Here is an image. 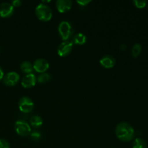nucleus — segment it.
Segmentation results:
<instances>
[{
	"mask_svg": "<svg viewBox=\"0 0 148 148\" xmlns=\"http://www.w3.org/2000/svg\"><path fill=\"white\" fill-rule=\"evenodd\" d=\"M115 134L120 141L128 143L134 140L135 132L131 124L122 121L119 123L116 127Z\"/></svg>",
	"mask_w": 148,
	"mask_h": 148,
	"instance_id": "f257e3e1",
	"label": "nucleus"
},
{
	"mask_svg": "<svg viewBox=\"0 0 148 148\" xmlns=\"http://www.w3.org/2000/svg\"><path fill=\"white\" fill-rule=\"evenodd\" d=\"M35 12L38 19L43 22L49 21L52 18L53 15V12L50 7L42 2L38 4L35 10Z\"/></svg>",
	"mask_w": 148,
	"mask_h": 148,
	"instance_id": "f03ea898",
	"label": "nucleus"
},
{
	"mask_svg": "<svg viewBox=\"0 0 148 148\" xmlns=\"http://www.w3.org/2000/svg\"><path fill=\"white\" fill-rule=\"evenodd\" d=\"M15 132L20 137H27L31 133V127L30 124L24 120H17L14 125Z\"/></svg>",
	"mask_w": 148,
	"mask_h": 148,
	"instance_id": "7ed1b4c3",
	"label": "nucleus"
},
{
	"mask_svg": "<svg viewBox=\"0 0 148 148\" xmlns=\"http://www.w3.org/2000/svg\"><path fill=\"white\" fill-rule=\"evenodd\" d=\"M58 32L63 40H67L73 34L72 26L68 21L64 20L59 23L58 26Z\"/></svg>",
	"mask_w": 148,
	"mask_h": 148,
	"instance_id": "20e7f679",
	"label": "nucleus"
},
{
	"mask_svg": "<svg viewBox=\"0 0 148 148\" xmlns=\"http://www.w3.org/2000/svg\"><path fill=\"white\" fill-rule=\"evenodd\" d=\"M18 108L21 112L29 114L34 108V103L33 100L27 96H23L18 101Z\"/></svg>",
	"mask_w": 148,
	"mask_h": 148,
	"instance_id": "39448f33",
	"label": "nucleus"
},
{
	"mask_svg": "<svg viewBox=\"0 0 148 148\" xmlns=\"http://www.w3.org/2000/svg\"><path fill=\"white\" fill-rule=\"evenodd\" d=\"M73 49V43L69 40H64L57 48V53L61 57H65L72 52Z\"/></svg>",
	"mask_w": 148,
	"mask_h": 148,
	"instance_id": "423d86ee",
	"label": "nucleus"
},
{
	"mask_svg": "<svg viewBox=\"0 0 148 148\" xmlns=\"http://www.w3.org/2000/svg\"><path fill=\"white\" fill-rule=\"evenodd\" d=\"M49 66L50 65H49V62L43 58H38V59H36L33 64V70L40 74L46 72V71L49 69Z\"/></svg>",
	"mask_w": 148,
	"mask_h": 148,
	"instance_id": "0eeeda50",
	"label": "nucleus"
},
{
	"mask_svg": "<svg viewBox=\"0 0 148 148\" xmlns=\"http://www.w3.org/2000/svg\"><path fill=\"white\" fill-rule=\"evenodd\" d=\"M20 77L17 72H7L3 77V82L7 86H14L20 81Z\"/></svg>",
	"mask_w": 148,
	"mask_h": 148,
	"instance_id": "6e6552de",
	"label": "nucleus"
},
{
	"mask_svg": "<svg viewBox=\"0 0 148 148\" xmlns=\"http://www.w3.org/2000/svg\"><path fill=\"white\" fill-rule=\"evenodd\" d=\"M14 7L11 3L1 2L0 4V17L3 18L10 17L14 13Z\"/></svg>",
	"mask_w": 148,
	"mask_h": 148,
	"instance_id": "1a4fd4ad",
	"label": "nucleus"
},
{
	"mask_svg": "<svg viewBox=\"0 0 148 148\" xmlns=\"http://www.w3.org/2000/svg\"><path fill=\"white\" fill-rule=\"evenodd\" d=\"M36 82H37V77L34 74H27L22 79L21 85L24 88H31L36 85Z\"/></svg>",
	"mask_w": 148,
	"mask_h": 148,
	"instance_id": "9d476101",
	"label": "nucleus"
},
{
	"mask_svg": "<svg viewBox=\"0 0 148 148\" xmlns=\"http://www.w3.org/2000/svg\"><path fill=\"white\" fill-rule=\"evenodd\" d=\"M72 1L70 0H57L56 1V10L60 13H66L71 10Z\"/></svg>",
	"mask_w": 148,
	"mask_h": 148,
	"instance_id": "9b49d317",
	"label": "nucleus"
},
{
	"mask_svg": "<svg viewBox=\"0 0 148 148\" xmlns=\"http://www.w3.org/2000/svg\"><path fill=\"white\" fill-rule=\"evenodd\" d=\"M100 64L106 69H111L115 66L116 59L111 55H105L100 59Z\"/></svg>",
	"mask_w": 148,
	"mask_h": 148,
	"instance_id": "f8f14e48",
	"label": "nucleus"
},
{
	"mask_svg": "<svg viewBox=\"0 0 148 148\" xmlns=\"http://www.w3.org/2000/svg\"><path fill=\"white\" fill-rule=\"evenodd\" d=\"M43 125V119L38 115H34L30 119V127H33L35 129L40 128Z\"/></svg>",
	"mask_w": 148,
	"mask_h": 148,
	"instance_id": "ddd939ff",
	"label": "nucleus"
},
{
	"mask_svg": "<svg viewBox=\"0 0 148 148\" xmlns=\"http://www.w3.org/2000/svg\"><path fill=\"white\" fill-rule=\"evenodd\" d=\"M20 69L23 73L25 74H30L32 73L33 70V64L30 62H27V61H24V62H22L20 65Z\"/></svg>",
	"mask_w": 148,
	"mask_h": 148,
	"instance_id": "4468645a",
	"label": "nucleus"
},
{
	"mask_svg": "<svg viewBox=\"0 0 148 148\" xmlns=\"http://www.w3.org/2000/svg\"><path fill=\"white\" fill-rule=\"evenodd\" d=\"M87 37L84 33H78L73 36V42L77 45H83L86 43Z\"/></svg>",
	"mask_w": 148,
	"mask_h": 148,
	"instance_id": "2eb2a0df",
	"label": "nucleus"
},
{
	"mask_svg": "<svg viewBox=\"0 0 148 148\" xmlns=\"http://www.w3.org/2000/svg\"><path fill=\"white\" fill-rule=\"evenodd\" d=\"M132 148H147V143L143 139L140 137L135 138L132 142Z\"/></svg>",
	"mask_w": 148,
	"mask_h": 148,
	"instance_id": "dca6fc26",
	"label": "nucleus"
},
{
	"mask_svg": "<svg viewBox=\"0 0 148 148\" xmlns=\"http://www.w3.org/2000/svg\"><path fill=\"white\" fill-rule=\"evenodd\" d=\"M51 79V76L49 73L47 72H44V73H41L37 77V82L40 84H44L46 82H49Z\"/></svg>",
	"mask_w": 148,
	"mask_h": 148,
	"instance_id": "f3484780",
	"label": "nucleus"
},
{
	"mask_svg": "<svg viewBox=\"0 0 148 148\" xmlns=\"http://www.w3.org/2000/svg\"><path fill=\"white\" fill-rule=\"evenodd\" d=\"M143 50V47L140 43H135L132 48V55L134 58H137Z\"/></svg>",
	"mask_w": 148,
	"mask_h": 148,
	"instance_id": "a211bd4d",
	"label": "nucleus"
},
{
	"mask_svg": "<svg viewBox=\"0 0 148 148\" xmlns=\"http://www.w3.org/2000/svg\"><path fill=\"white\" fill-rule=\"evenodd\" d=\"M133 4H134L137 8L143 9L147 6V1L146 0H134L133 1Z\"/></svg>",
	"mask_w": 148,
	"mask_h": 148,
	"instance_id": "6ab92c4d",
	"label": "nucleus"
},
{
	"mask_svg": "<svg viewBox=\"0 0 148 148\" xmlns=\"http://www.w3.org/2000/svg\"><path fill=\"white\" fill-rule=\"evenodd\" d=\"M30 135L31 138L35 141H38V140L41 138V133L39 131H37V130H34V131L31 132Z\"/></svg>",
	"mask_w": 148,
	"mask_h": 148,
	"instance_id": "aec40b11",
	"label": "nucleus"
},
{
	"mask_svg": "<svg viewBox=\"0 0 148 148\" xmlns=\"http://www.w3.org/2000/svg\"><path fill=\"white\" fill-rule=\"evenodd\" d=\"M0 148H10V145L7 140L0 139Z\"/></svg>",
	"mask_w": 148,
	"mask_h": 148,
	"instance_id": "412c9836",
	"label": "nucleus"
},
{
	"mask_svg": "<svg viewBox=\"0 0 148 148\" xmlns=\"http://www.w3.org/2000/svg\"><path fill=\"white\" fill-rule=\"evenodd\" d=\"M92 2L91 0H77V3L79 5L82 6V7H85V6H87L88 4Z\"/></svg>",
	"mask_w": 148,
	"mask_h": 148,
	"instance_id": "4be33fe9",
	"label": "nucleus"
},
{
	"mask_svg": "<svg viewBox=\"0 0 148 148\" xmlns=\"http://www.w3.org/2000/svg\"><path fill=\"white\" fill-rule=\"evenodd\" d=\"M11 4L14 7H18L22 4V1L20 0H13Z\"/></svg>",
	"mask_w": 148,
	"mask_h": 148,
	"instance_id": "5701e85b",
	"label": "nucleus"
},
{
	"mask_svg": "<svg viewBox=\"0 0 148 148\" xmlns=\"http://www.w3.org/2000/svg\"><path fill=\"white\" fill-rule=\"evenodd\" d=\"M4 76V72H3V69L0 66V81H1V79H3Z\"/></svg>",
	"mask_w": 148,
	"mask_h": 148,
	"instance_id": "b1692460",
	"label": "nucleus"
},
{
	"mask_svg": "<svg viewBox=\"0 0 148 148\" xmlns=\"http://www.w3.org/2000/svg\"><path fill=\"white\" fill-rule=\"evenodd\" d=\"M147 9H148V4H147Z\"/></svg>",
	"mask_w": 148,
	"mask_h": 148,
	"instance_id": "393cba45",
	"label": "nucleus"
}]
</instances>
